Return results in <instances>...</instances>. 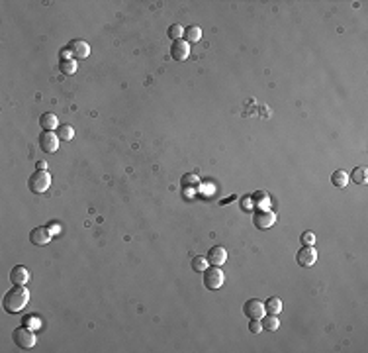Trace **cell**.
Segmentation results:
<instances>
[{"instance_id":"1","label":"cell","mask_w":368,"mask_h":353,"mask_svg":"<svg viewBox=\"0 0 368 353\" xmlns=\"http://www.w3.org/2000/svg\"><path fill=\"white\" fill-rule=\"evenodd\" d=\"M28 302H30V292H28V288H26V286H20V285H14V286L6 292L2 304H4V310H6L8 314H16V312L24 310V306L28 304Z\"/></svg>"},{"instance_id":"2","label":"cell","mask_w":368,"mask_h":353,"mask_svg":"<svg viewBox=\"0 0 368 353\" xmlns=\"http://www.w3.org/2000/svg\"><path fill=\"white\" fill-rule=\"evenodd\" d=\"M14 343L20 347V349H32L35 345V334L30 326H22V328H16L14 330Z\"/></svg>"},{"instance_id":"3","label":"cell","mask_w":368,"mask_h":353,"mask_svg":"<svg viewBox=\"0 0 368 353\" xmlns=\"http://www.w3.org/2000/svg\"><path fill=\"white\" fill-rule=\"evenodd\" d=\"M224 281H225V275H224V271H222L220 267H216V265H212L209 269L204 271V286H206L208 290H218V288L224 285Z\"/></svg>"},{"instance_id":"4","label":"cell","mask_w":368,"mask_h":353,"mask_svg":"<svg viewBox=\"0 0 368 353\" xmlns=\"http://www.w3.org/2000/svg\"><path fill=\"white\" fill-rule=\"evenodd\" d=\"M28 186H30L32 192L41 194V192H45V190L51 186V175H49L47 171H35V173L30 177Z\"/></svg>"},{"instance_id":"5","label":"cell","mask_w":368,"mask_h":353,"mask_svg":"<svg viewBox=\"0 0 368 353\" xmlns=\"http://www.w3.org/2000/svg\"><path fill=\"white\" fill-rule=\"evenodd\" d=\"M276 222V214L272 210H256L253 216V224L256 230H269Z\"/></svg>"},{"instance_id":"6","label":"cell","mask_w":368,"mask_h":353,"mask_svg":"<svg viewBox=\"0 0 368 353\" xmlns=\"http://www.w3.org/2000/svg\"><path fill=\"white\" fill-rule=\"evenodd\" d=\"M243 312H245V316L251 318V320H260L262 316H265L267 310H265V304H262V300H258V298H251V300L245 302Z\"/></svg>"},{"instance_id":"7","label":"cell","mask_w":368,"mask_h":353,"mask_svg":"<svg viewBox=\"0 0 368 353\" xmlns=\"http://www.w3.org/2000/svg\"><path fill=\"white\" fill-rule=\"evenodd\" d=\"M296 261H298L300 267H311L315 261H318V251H315L313 245H304V247L298 251Z\"/></svg>"},{"instance_id":"8","label":"cell","mask_w":368,"mask_h":353,"mask_svg":"<svg viewBox=\"0 0 368 353\" xmlns=\"http://www.w3.org/2000/svg\"><path fill=\"white\" fill-rule=\"evenodd\" d=\"M39 147L45 151V153H55V151L59 149V137H57V134L43 132L39 135Z\"/></svg>"},{"instance_id":"9","label":"cell","mask_w":368,"mask_h":353,"mask_svg":"<svg viewBox=\"0 0 368 353\" xmlns=\"http://www.w3.org/2000/svg\"><path fill=\"white\" fill-rule=\"evenodd\" d=\"M190 55V43H186L184 39H176L171 45V57L175 61H184Z\"/></svg>"},{"instance_id":"10","label":"cell","mask_w":368,"mask_h":353,"mask_svg":"<svg viewBox=\"0 0 368 353\" xmlns=\"http://www.w3.org/2000/svg\"><path fill=\"white\" fill-rule=\"evenodd\" d=\"M69 49L73 53V59H86L90 55V45L82 39H73L69 43Z\"/></svg>"},{"instance_id":"11","label":"cell","mask_w":368,"mask_h":353,"mask_svg":"<svg viewBox=\"0 0 368 353\" xmlns=\"http://www.w3.org/2000/svg\"><path fill=\"white\" fill-rule=\"evenodd\" d=\"M208 263H212V265H216V267H222L225 261H227V251L222 247V245H216V247H212L208 251Z\"/></svg>"},{"instance_id":"12","label":"cell","mask_w":368,"mask_h":353,"mask_svg":"<svg viewBox=\"0 0 368 353\" xmlns=\"http://www.w3.org/2000/svg\"><path fill=\"white\" fill-rule=\"evenodd\" d=\"M30 241H32L33 245H47V243L51 241V230H49V228H43V226L33 228L32 234H30Z\"/></svg>"},{"instance_id":"13","label":"cell","mask_w":368,"mask_h":353,"mask_svg":"<svg viewBox=\"0 0 368 353\" xmlns=\"http://www.w3.org/2000/svg\"><path fill=\"white\" fill-rule=\"evenodd\" d=\"M10 281H12V285H20V286L28 285V281H30V271H28V267L16 265V267L10 271Z\"/></svg>"},{"instance_id":"14","label":"cell","mask_w":368,"mask_h":353,"mask_svg":"<svg viewBox=\"0 0 368 353\" xmlns=\"http://www.w3.org/2000/svg\"><path fill=\"white\" fill-rule=\"evenodd\" d=\"M39 126H41V130L51 132V130H57L59 120H57V116H55V114L45 112V114H41V116H39Z\"/></svg>"},{"instance_id":"15","label":"cell","mask_w":368,"mask_h":353,"mask_svg":"<svg viewBox=\"0 0 368 353\" xmlns=\"http://www.w3.org/2000/svg\"><path fill=\"white\" fill-rule=\"evenodd\" d=\"M260 324H262V330H267V332H276L278 326H280V320L276 314H267V316H262L260 318Z\"/></svg>"},{"instance_id":"16","label":"cell","mask_w":368,"mask_h":353,"mask_svg":"<svg viewBox=\"0 0 368 353\" xmlns=\"http://www.w3.org/2000/svg\"><path fill=\"white\" fill-rule=\"evenodd\" d=\"M200 37H202V30L198 28V26H188V28H184V41L186 43H194V41H200Z\"/></svg>"},{"instance_id":"17","label":"cell","mask_w":368,"mask_h":353,"mask_svg":"<svg viewBox=\"0 0 368 353\" xmlns=\"http://www.w3.org/2000/svg\"><path fill=\"white\" fill-rule=\"evenodd\" d=\"M265 310L269 312V314H280V310H282V300L278 298V296H272V298H269L267 302H265Z\"/></svg>"},{"instance_id":"18","label":"cell","mask_w":368,"mask_h":353,"mask_svg":"<svg viewBox=\"0 0 368 353\" xmlns=\"http://www.w3.org/2000/svg\"><path fill=\"white\" fill-rule=\"evenodd\" d=\"M331 183H333V186H337V188H345L347 183H349V175H347L343 169H337V171L331 175Z\"/></svg>"},{"instance_id":"19","label":"cell","mask_w":368,"mask_h":353,"mask_svg":"<svg viewBox=\"0 0 368 353\" xmlns=\"http://www.w3.org/2000/svg\"><path fill=\"white\" fill-rule=\"evenodd\" d=\"M57 137H59L61 141H71V139L75 137V130H73V126H69V124L59 126V130H57Z\"/></svg>"},{"instance_id":"20","label":"cell","mask_w":368,"mask_h":353,"mask_svg":"<svg viewBox=\"0 0 368 353\" xmlns=\"http://www.w3.org/2000/svg\"><path fill=\"white\" fill-rule=\"evenodd\" d=\"M167 35H169L173 41H176V39H182V37H184V28H182L180 24H173V26H169V30H167Z\"/></svg>"},{"instance_id":"21","label":"cell","mask_w":368,"mask_h":353,"mask_svg":"<svg viewBox=\"0 0 368 353\" xmlns=\"http://www.w3.org/2000/svg\"><path fill=\"white\" fill-rule=\"evenodd\" d=\"M351 179H352V181H354L356 185H364V183L368 181V171H366L364 167H356V169L352 171Z\"/></svg>"},{"instance_id":"22","label":"cell","mask_w":368,"mask_h":353,"mask_svg":"<svg viewBox=\"0 0 368 353\" xmlns=\"http://www.w3.org/2000/svg\"><path fill=\"white\" fill-rule=\"evenodd\" d=\"M59 69H61L65 75H75V73H77V63H75V59H67V61H61Z\"/></svg>"},{"instance_id":"23","label":"cell","mask_w":368,"mask_h":353,"mask_svg":"<svg viewBox=\"0 0 368 353\" xmlns=\"http://www.w3.org/2000/svg\"><path fill=\"white\" fill-rule=\"evenodd\" d=\"M206 269H208V259H204V257L196 255V257L192 259V271L200 273V271H206Z\"/></svg>"},{"instance_id":"24","label":"cell","mask_w":368,"mask_h":353,"mask_svg":"<svg viewBox=\"0 0 368 353\" xmlns=\"http://www.w3.org/2000/svg\"><path fill=\"white\" fill-rule=\"evenodd\" d=\"M302 243H304V245H313V243H315L313 232H304V234H302Z\"/></svg>"},{"instance_id":"25","label":"cell","mask_w":368,"mask_h":353,"mask_svg":"<svg viewBox=\"0 0 368 353\" xmlns=\"http://www.w3.org/2000/svg\"><path fill=\"white\" fill-rule=\"evenodd\" d=\"M249 330H251L253 334H260V332H262V324H260V320H251Z\"/></svg>"},{"instance_id":"26","label":"cell","mask_w":368,"mask_h":353,"mask_svg":"<svg viewBox=\"0 0 368 353\" xmlns=\"http://www.w3.org/2000/svg\"><path fill=\"white\" fill-rule=\"evenodd\" d=\"M26 326H30V328H37L39 326V322H37V316H30V320L26 318V322H24Z\"/></svg>"},{"instance_id":"27","label":"cell","mask_w":368,"mask_h":353,"mask_svg":"<svg viewBox=\"0 0 368 353\" xmlns=\"http://www.w3.org/2000/svg\"><path fill=\"white\" fill-rule=\"evenodd\" d=\"M37 171H47V163H45V161H39V163H37Z\"/></svg>"}]
</instances>
